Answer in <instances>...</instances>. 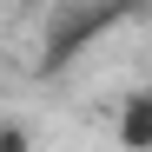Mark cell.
<instances>
[{"instance_id":"6da1fadb","label":"cell","mask_w":152,"mask_h":152,"mask_svg":"<svg viewBox=\"0 0 152 152\" xmlns=\"http://www.w3.org/2000/svg\"><path fill=\"white\" fill-rule=\"evenodd\" d=\"M126 13H132V0H93V7L60 13L53 27H46V40H40V73H60L73 53H86V46L106 33V27H119Z\"/></svg>"},{"instance_id":"7a4b0ae2","label":"cell","mask_w":152,"mask_h":152,"mask_svg":"<svg viewBox=\"0 0 152 152\" xmlns=\"http://www.w3.org/2000/svg\"><path fill=\"white\" fill-rule=\"evenodd\" d=\"M119 152H152V93L119 99Z\"/></svg>"},{"instance_id":"3957f363","label":"cell","mask_w":152,"mask_h":152,"mask_svg":"<svg viewBox=\"0 0 152 152\" xmlns=\"http://www.w3.org/2000/svg\"><path fill=\"white\" fill-rule=\"evenodd\" d=\"M0 152H33V139H27V126L0 119Z\"/></svg>"},{"instance_id":"277c9868","label":"cell","mask_w":152,"mask_h":152,"mask_svg":"<svg viewBox=\"0 0 152 152\" xmlns=\"http://www.w3.org/2000/svg\"><path fill=\"white\" fill-rule=\"evenodd\" d=\"M145 93H152V86H145Z\"/></svg>"}]
</instances>
